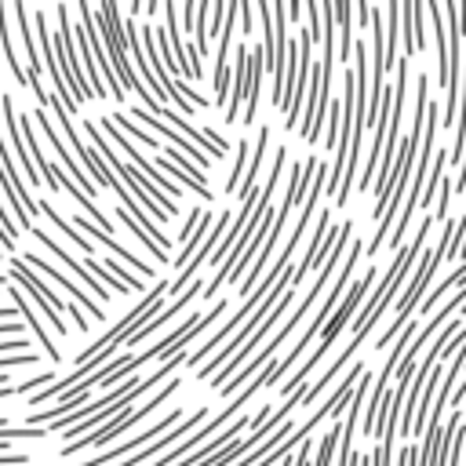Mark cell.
I'll return each mask as SVG.
<instances>
[{"instance_id": "cell-1", "label": "cell", "mask_w": 466, "mask_h": 466, "mask_svg": "<svg viewBox=\"0 0 466 466\" xmlns=\"http://www.w3.org/2000/svg\"><path fill=\"white\" fill-rule=\"evenodd\" d=\"M430 226H433V218L430 215H422V222H419V229L411 233V240L408 244H400L397 248V255H393V262H390V269H386V277L379 280V288L368 295V302H364V309L353 317V335H360V339H368L371 335V328L382 320V313H386V306L400 295V284H404V277H408V269L415 266V258L422 255V248H426V237H430Z\"/></svg>"}, {"instance_id": "cell-2", "label": "cell", "mask_w": 466, "mask_h": 466, "mask_svg": "<svg viewBox=\"0 0 466 466\" xmlns=\"http://www.w3.org/2000/svg\"><path fill=\"white\" fill-rule=\"evenodd\" d=\"M95 25H98V36H102L106 58H109V66H113V73H116V80H120V87H124V91H138V95H142V102H146L142 109H149L153 116H160V113H164V106H160V102L142 87L138 73L131 69L127 55H124V18L116 15V4H113V0H106V4L98 7Z\"/></svg>"}, {"instance_id": "cell-3", "label": "cell", "mask_w": 466, "mask_h": 466, "mask_svg": "<svg viewBox=\"0 0 466 466\" xmlns=\"http://www.w3.org/2000/svg\"><path fill=\"white\" fill-rule=\"evenodd\" d=\"M360 255H364V240H360V237H353V240H350V255L342 258V266H339V273H335V284L328 288V295H324V302H320V309L313 313V320L306 324V331L299 335V342H295V346L288 350V357L280 360V364H284V371H288V368H291V364H295V360L302 357V350H306V346H309V342H313V339H317V335L324 331V324H328V320H331V313L339 309V302H342V295H346V291H350V284H353L350 277H353V269H357V262H360Z\"/></svg>"}, {"instance_id": "cell-4", "label": "cell", "mask_w": 466, "mask_h": 466, "mask_svg": "<svg viewBox=\"0 0 466 466\" xmlns=\"http://www.w3.org/2000/svg\"><path fill=\"white\" fill-rule=\"evenodd\" d=\"M175 386H178V379H167V382H164L160 390H153V397H149V400H146L142 408H131V411H127L124 419H113V422L98 426V430H95V437H76V441H66L62 455L69 459V455H76V451H84V448H91V444H98V448H102V444H109L113 437H120V433H124V430H131L135 422L149 419V415H153V411H157V408H160V404H164V400H167V397L175 393Z\"/></svg>"}, {"instance_id": "cell-5", "label": "cell", "mask_w": 466, "mask_h": 466, "mask_svg": "<svg viewBox=\"0 0 466 466\" xmlns=\"http://www.w3.org/2000/svg\"><path fill=\"white\" fill-rule=\"evenodd\" d=\"M58 66H62V76L66 84L73 87V98L84 102L91 98V87H87V76L80 69V58H76V25H69V11L58 4Z\"/></svg>"}, {"instance_id": "cell-6", "label": "cell", "mask_w": 466, "mask_h": 466, "mask_svg": "<svg viewBox=\"0 0 466 466\" xmlns=\"http://www.w3.org/2000/svg\"><path fill=\"white\" fill-rule=\"evenodd\" d=\"M186 415H182V408H171L160 422H153L146 433H138V437H131V441H124V444H116V448H109V451H102V455H95V459H84L80 466H106V462H116V459H127V455H135L138 448H146L149 441H157V437H164L167 430H175L178 422H182Z\"/></svg>"}, {"instance_id": "cell-7", "label": "cell", "mask_w": 466, "mask_h": 466, "mask_svg": "<svg viewBox=\"0 0 466 466\" xmlns=\"http://www.w3.org/2000/svg\"><path fill=\"white\" fill-rule=\"evenodd\" d=\"M204 415H208V408H197V411H193V415H186V419H182V422H178L175 430H167L164 437H157V441H149L146 448H138L135 455H127V459H124L120 466H142L146 459H160V451H164V448L171 451L178 437H186V433H193L197 426H204Z\"/></svg>"}, {"instance_id": "cell-8", "label": "cell", "mask_w": 466, "mask_h": 466, "mask_svg": "<svg viewBox=\"0 0 466 466\" xmlns=\"http://www.w3.org/2000/svg\"><path fill=\"white\" fill-rule=\"evenodd\" d=\"M11 15H15V22H18L22 47H25V58H29V91L40 98V106H51V91L40 84V69H44V62L36 58V40H33V33H29V11H25V4H15Z\"/></svg>"}, {"instance_id": "cell-9", "label": "cell", "mask_w": 466, "mask_h": 466, "mask_svg": "<svg viewBox=\"0 0 466 466\" xmlns=\"http://www.w3.org/2000/svg\"><path fill=\"white\" fill-rule=\"evenodd\" d=\"M29 116H33V120L40 124V131H44V135H47V142L55 146V153H58V160H62L66 175H69V178H73V182H76V186H80V189H84L87 197H95V182H91V178L84 175V167H80V164H76V160L69 157V146H66V142H58V127H55V120H51V116H47L44 109H33Z\"/></svg>"}, {"instance_id": "cell-10", "label": "cell", "mask_w": 466, "mask_h": 466, "mask_svg": "<svg viewBox=\"0 0 466 466\" xmlns=\"http://www.w3.org/2000/svg\"><path fill=\"white\" fill-rule=\"evenodd\" d=\"M29 233H33V237H36V240H40V244H44V248H47V251L58 258V262H66V266H69V269H73V273H76V277L87 284V291H95L98 299H109V295H113V291H109V288H102V284H98V277H95V273H91L84 262H76V258H73V255H69V251H66V248H62V244L51 237V233H44V229H36V226H33Z\"/></svg>"}, {"instance_id": "cell-11", "label": "cell", "mask_w": 466, "mask_h": 466, "mask_svg": "<svg viewBox=\"0 0 466 466\" xmlns=\"http://www.w3.org/2000/svg\"><path fill=\"white\" fill-rule=\"evenodd\" d=\"M131 116H138V120H142V127H153L157 135H164L167 142H175V149H178V153H186V157H189V160H193V164H197L200 171H208V157H204V149H197V146H193L189 138H182V135H175V127H171V124H164L160 116H153V113H146L142 106H135V109H131Z\"/></svg>"}, {"instance_id": "cell-12", "label": "cell", "mask_w": 466, "mask_h": 466, "mask_svg": "<svg viewBox=\"0 0 466 466\" xmlns=\"http://www.w3.org/2000/svg\"><path fill=\"white\" fill-rule=\"evenodd\" d=\"M18 258H22L25 266H36V269H40V273H47L51 280H58V284H62L66 291H73V299H76L80 306H87V313H91V324H95V320H106L102 306H98V302H91V299H87V291H80V288H76V284H73L69 277H62V273H58V269H55V266H51L47 258H40V255H33V251H29V255H18Z\"/></svg>"}, {"instance_id": "cell-13", "label": "cell", "mask_w": 466, "mask_h": 466, "mask_svg": "<svg viewBox=\"0 0 466 466\" xmlns=\"http://www.w3.org/2000/svg\"><path fill=\"white\" fill-rule=\"evenodd\" d=\"M262 44L248 55V91H244V98H248V113L240 116L244 124H251L255 116H258V95H262Z\"/></svg>"}, {"instance_id": "cell-14", "label": "cell", "mask_w": 466, "mask_h": 466, "mask_svg": "<svg viewBox=\"0 0 466 466\" xmlns=\"http://www.w3.org/2000/svg\"><path fill=\"white\" fill-rule=\"evenodd\" d=\"M266 149H269V124H262L258 127V138H255V153H251V164H248V171H244V182H240V200L244 197H251L255 189H258V175H262V160H266Z\"/></svg>"}, {"instance_id": "cell-15", "label": "cell", "mask_w": 466, "mask_h": 466, "mask_svg": "<svg viewBox=\"0 0 466 466\" xmlns=\"http://www.w3.org/2000/svg\"><path fill=\"white\" fill-rule=\"evenodd\" d=\"M248 47H237V69H233V98H229V106H226V124H233V120H240V102H244V91H248Z\"/></svg>"}, {"instance_id": "cell-16", "label": "cell", "mask_w": 466, "mask_h": 466, "mask_svg": "<svg viewBox=\"0 0 466 466\" xmlns=\"http://www.w3.org/2000/svg\"><path fill=\"white\" fill-rule=\"evenodd\" d=\"M11 306H15V309H18V313H22V317H25V324H29V331H33V335H36V342H40V346H44V353H47V357H51V360H55V364H58V357H62V353H58V350H55V342H51V335H47V331H44V324H40V320H36V313H33V309H29V302H25V295H22V291H11Z\"/></svg>"}, {"instance_id": "cell-17", "label": "cell", "mask_w": 466, "mask_h": 466, "mask_svg": "<svg viewBox=\"0 0 466 466\" xmlns=\"http://www.w3.org/2000/svg\"><path fill=\"white\" fill-rule=\"evenodd\" d=\"M36 211H40V215H47V218L58 226V233H66V237H69V240H73V244L91 258V240H87L84 233H76V226H73L69 218H62V215H58V208H55L51 200H36Z\"/></svg>"}, {"instance_id": "cell-18", "label": "cell", "mask_w": 466, "mask_h": 466, "mask_svg": "<svg viewBox=\"0 0 466 466\" xmlns=\"http://www.w3.org/2000/svg\"><path fill=\"white\" fill-rule=\"evenodd\" d=\"M331 11H335V25H339V58L342 62H350V55H353V25H350V18H353V7L346 4V0H339V4H331Z\"/></svg>"}, {"instance_id": "cell-19", "label": "cell", "mask_w": 466, "mask_h": 466, "mask_svg": "<svg viewBox=\"0 0 466 466\" xmlns=\"http://www.w3.org/2000/svg\"><path fill=\"white\" fill-rule=\"evenodd\" d=\"M0 47H4V62L11 66V73H15V80L22 84V87H29V73L22 69V62H18V55H15V44H11V36H7V7L0 4Z\"/></svg>"}, {"instance_id": "cell-20", "label": "cell", "mask_w": 466, "mask_h": 466, "mask_svg": "<svg viewBox=\"0 0 466 466\" xmlns=\"http://www.w3.org/2000/svg\"><path fill=\"white\" fill-rule=\"evenodd\" d=\"M339 433H342V422H335V426L320 437V448H317V455H313V466H331V459H335V444H339Z\"/></svg>"}, {"instance_id": "cell-21", "label": "cell", "mask_w": 466, "mask_h": 466, "mask_svg": "<svg viewBox=\"0 0 466 466\" xmlns=\"http://www.w3.org/2000/svg\"><path fill=\"white\" fill-rule=\"evenodd\" d=\"M451 193H455V186H451V175L444 171V178H441V186H437V208H433V218H441V222H448V208H451Z\"/></svg>"}, {"instance_id": "cell-22", "label": "cell", "mask_w": 466, "mask_h": 466, "mask_svg": "<svg viewBox=\"0 0 466 466\" xmlns=\"http://www.w3.org/2000/svg\"><path fill=\"white\" fill-rule=\"evenodd\" d=\"M113 124H120L131 138H138V142H146V146H160V138H153V135H146V127H138V124H131V116H113Z\"/></svg>"}, {"instance_id": "cell-23", "label": "cell", "mask_w": 466, "mask_h": 466, "mask_svg": "<svg viewBox=\"0 0 466 466\" xmlns=\"http://www.w3.org/2000/svg\"><path fill=\"white\" fill-rule=\"evenodd\" d=\"M244 157H248V142H237V164H233V171L226 178V193L229 197H233V189H240V164H244Z\"/></svg>"}, {"instance_id": "cell-24", "label": "cell", "mask_w": 466, "mask_h": 466, "mask_svg": "<svg viewBox=\"0 0 466 466\" xmlns=\"http://www.w3.org/2000/svg\"><path fill=\"white\" fill-rule=\"evenodd\" d=\"M55 379H58L55 371H40L36 379H25V382H18V386H15V397H22V393H29V390H36V386H44V390H47Z\"/></svg>"}, {"instance_id": "cell-25", "label": "cell", "mask_w": 466, "mask_h": 466, "mask_svg": "<svg viewBox=\"0 0 466 466\" xmlns=\"http://www.w3.org/2000/svg\"><path fill=\"white\" fill-rule=\"evenodd\" d=\"M306 29H309V36H313V44L320 40V7L309 0L306 4Z\"/></svg>"}, {"instance_id": "cell-26", "label": "cell", "mask_w": 466, "mask_h": 466, "mask_svg": "<svg viewBox=\"0 0 466 466\" xmlns=\"http://www.w3.org/2000/svg\"><path fill=\"white\" fill-rule=\"evenodd\" d=\"M415 459H419V444H404L393 466H415Z\"/></svg>"}, {"instance_id": "cell-27", "label": "cell", "mask_w": 466, "mask_h": 466, "mask_svg": "<svg viewBox=\"0 0 466 466\" xmlns=\"http://www.w3.org/2000/svg\"><path fill=\"white\" fill-rule=\"evenodd\" d=\"M291 466H313V444L309 441H302L299 444V455H295V462Z\"/></svg>"}, {"instance_id": "cell-28", "label": "cell", "mask_w": 466, "mask_h": 466, "mask_svg": "<svg viewBox=\"0 0 466 466\" xmlns=\"http://www.w3.org/2000/svg\"><path fill=\"white\" fill-rule=\"evenodd\" d=\"M7 350H29V339H7V342H0V353H7Z\"/></svg>"}, {"instance_id": "cell-29", "label": "cell", "mask_w": 466, "mask_h": 466, "mask_svg": "<svg viewBox=\"0 0 466 466\" xmlns=\"http://www.w3.org/2000/svg\"><path fill=\"white\" fill-rule=\"evenodd\" d=\"M240 29L251 33V4H240Z\"/></svg>"}, {"instance_id": "cell-30", "label": "cell", "mask_w": 466, "mask_h": 466, "mask_svg": "<svg viewBox=\"0 0 466 466\" xmlns=\"http://www.w3.org/2000/svg\"><path fill=\"white\" fill-rule=\"evenodd\" d=\"M69 317L76 320V328H80V331H87V328H91V320H84V313H80L76 306H69Z\"/></svg>"}, {"instance_id": "cell-31", "label": "cell", "mask_w": 466, "mask_h": 466, "mask_svg": "<svg viewBox=\"0 0 466 466\" xmlns=\"http://www.w3.org/2000/svg\"><path fill=\"white\" fill-rule=\"evenodd\" d=\"M459 29H462V33H466V0H462V4H459Z\"/></svg>"}, {"instance_id": "cell-32", "label": "cell", "mask_w": 466, "mask_h": 466, "mask_svg": "<svg viewBox=\"0 0 466 466\" xmlns=\"http://www.w3.org/2000/svg\"><path fill=\"white\" fill-rule=\"evenodd\" d=\"M455 262H466V240L459 244V251H455Z\"/></svg>"}, {"instance_id": "cell-33", "label": "cell", "mask_w": 466, "mask_h": 466, "mask_svg": "<svg viewBox=\"0 0 466 466\" xmlns=\"http://www.w3.org/2000/svg\"><path fill=\"white\" fill-rule=\"evenodd\" d=\"M15 313H18L15 306H4V309H0V320H4V317H15Z\"/></svg>"}, {"instance_id": "cell-34", "label": "cell", "mask_w": 466, "mask_h": 466, "mask_svg": "<svg viewBox=\"0 0 466 466\" xmlns=\"http://www.w3.org/2000/svg\"><path fill=\"white\" fill-rule=\"evenodd\" d=\"M11 444V437H7V430H0V448H7Z\"/></svg>"}, {"instance_id": "cell-35", "label": "cell", "mask_w": 466, "mask_h": 466, "mask_svg": "<svg viewBox=\"0 0 466 466\" xmlns=\"http://www.w3.org/2000/svg\"><path fill=\"white\" fill-rule=\"evenodd\" d=\"M0 430H7V415H0Z\"/></svg>"}, {"instance_id": "cell-36", "label": "cell", "mask_w": 466, "mask_h": 466, "mask_svg": "<svg viewBox=\"0 0 466 466\" xmlns=\"http://www.w3.org/2000/svg\"><path fill=\"white\" fill-rule=\"evenodd\" d=\"M459 313H466V302H462V309H459Z\"/></svg>"}]
</instances>
